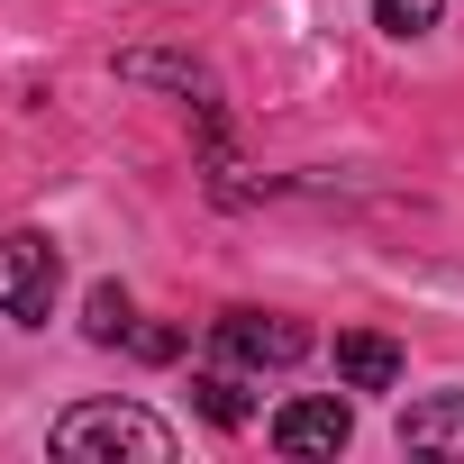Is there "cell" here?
<instances>
[{
  "mask_svg": "<svg viewBox=\"0 0 464 464\" xmlns=\"http://www.w3.org/2000/svg\"><path fill=\"white\" fill-rule=\"evenodd\" d=\"M55 455H73V464H119V455L128 464H173V428L137 401H82V410L55 419Z\"/></svg>",
  "mask_w": 464,
  "mask_h": 464,
  "instance_id": "6da1fadb",
  "label": "cell"
},
{
  "mask_svg": "<svg viewBox=\"0 0 464 464\" xmlns=\"http://www.w3.org/2000/svg\"><path fill=\"white\" fill-rule=\"evenodd\" d=\"M0 310L28 328L55 310V246L46 237H0Z\"/></svg>",
  "mask_w": 464,
  "mask_h": 464,
  "instance_id": "7a4b0ae2",
  "label": "cell"
},
{
  "mask_svg": "<svg viewBox=\"0 0 464 464\" xmlns=\"http://www.w3.org/2000/svg\"><path fill=\"white\" fill-rule=\"evenodd\" d=\"M218 355L227 364H301L310 355V328L301 319H265V310H227L218 319Z\"/></svg>",
  "mask_w": 464,
  "mask_h": 464,
  "instance_id": "3957f363",
  "label": "cell"
},
{
  "mask_svg": "<svg viewBox=\"0 0 464 464\" xmlns=\"http://www.w3.org/2000/svg\"><path fill=\"white\" fill-rule=\"evenodd\" d=\"M346 437H355L346 401H283L274 410V446L283 455H346Z\"/></svg>",
  "mask_w": 464,
  "mask_h": 464,
  "instance_id": "277c9868",
  "label": "cell"
},
{
  "mask_svg": "<svg viewBox=\"0 0 464 464\" xmlns=\"http://www.w3.org/2000/svg\"><path fill=\"white\" fill-rule=\"evenodd\" d=\"M337 373H346V392H392L401 382V346L373 337V328H346L337 337Z\"/></svg>",
  "mask_w": 464,
  "mask_h": 464,
  "instance_id": "5b68a950",
  "label": "cell"
},
{
  "mask_svg": "<svg viewBox=\"0 0 464 464\" xmlns=\"http://www.w3.org/2000/svg\"><path fill=\"white\" fill-rule=\"evenodd\" d=\"M401 446H419V455H464V392H437V401L401 410Z\"/></svg>",
  "mask_w": 464,
  "mask_h": 464,
  "instance_id": "8992f818",
  "label": "cell"
},
{
  "mask_svg": "<svg viewBox=\"0 0 464 464\" xmlns=\"http://www.w3.org/2000/svg\"><path fill=\"white\" fill-rule=\"evenodd\" d=\"M82 328H92V346H119V337H137V310H128V292H119V283H101Z\"/></svg>",
  "mask_w": 464,
  "mask_h": 464,
  "instance_id": "52a82bcc",
  "label": "cell"
},
{
  "mask_svg": "<svg viewBox=\"0 0 464 464\" xmlns=\"http://www.w3.org/2000/svg\"><path fill=\"white\" fill-rule=\"evenodd\" d=\"M373 19H382L392 37H428V28L446 19V0H373Z\"/></svg>",
  "mask_w": 464,
  "mask_h": 464,
  "instance_id": "ba28073f",
  "label": "cell"
},
{
  "mask_svg": "<svg viewBox=\"0 0 464 464\" xmlns=\"http://www.w3.org/2000/svg\"><path fill=\"white\" fill-rule=\"evenodd\" d=\"M191 392H200V410H209L218 428H246V392H237V373H200Z\"/></svg>",
  "mask_w": 464,
  "mask_h": 464,
  "instance_id": "9c48e42d",
  "label": "cell"
},
{
  "mask_svg": "<svg viewBox=\"0 0 464 464\" xmlns=\"http://www.w3.org/2000/svg\"><path fill=\"white\" fill-rule=\"evenodd\" d=\"M119 73H137V82H173V92H200V73L173 64V55H119Z\"/></svg>",
  "mask_w": 464,
  "mask_h": 464,
  "instance_id": "30bf717a",
  "label": "cell"
}]
</instances>
